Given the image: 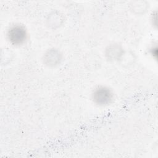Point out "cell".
<instances>
[{
  "instance_id": "obj_1",
  "label": "cell",
  "mask_w": 158,
  "mask_h": 158,
  "mask_svg": "<svg viewBox=\"0 0 158 158\" xmlns=\"http://www.w3.org/2000/svg\"><path fill=\"white\" fill-rule=\"evenodd\" d=\"M26 31L20 25H15L11 28L8 32L9 40L14 44H20L26 39Z\"/></svg>"
},
{
  "instance_id": "obj_2",
  "label": "cell",
  "mask_w": 158,
  "mask_h": 158,
  "mask_svg": "<svg viewBox=\"0 0 158 158\" xmlns=\"http://www.w3.org/2000/svg\"><path fill=\"white\" fill-rule=\"evenodd\" d=\"M111 93L106 88H102L97 89L94 94V99L97 103L104 104L111 99Z\"/></svg>"
}]
</instances>
